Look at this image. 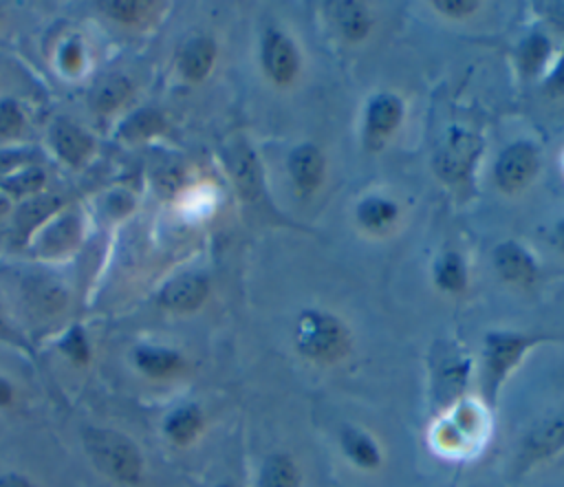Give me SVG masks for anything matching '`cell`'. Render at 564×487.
Segmentation results:
<instances>
[{
	"label": "cell",
	"instance_id": "obj_1",
	"mask_svg": "<svg viewBox=\"0 0 564 487\" xmlns=\"http://www.w3.org/2000/svg\"><path fill=\"white\" fill-rule=\"evenodd\" d=\"M352 346L348 326L324 309H304L293 324V348L311 364L333 366L348 357Z\"/></svg>",
	"mask_w": 564,
	"mask_h": 487
},
{
	"label": "cell",
	"instance_id": "obj_2",
	"mask_svg": "<svg viewBox=\"0 0 564 487\" xmlns=\"http://www.w3.org/2000/svg\"><path fill=\"white\" fill-rule=\"evenodd\" d=\"M82 443L97 472L126 487L141 483L145 461L132 439L110 428L90 425L82 432Z\"/></svg>",
	"mask_w": 564,
	"mask_h": 487
},
{
	"label": "cell",
	"instance_id": "obj_3",
	"mask_svg": "<svg viewBox=\"0 0 564 487\" xmlns=\"http://www.w3.org/2000/svg\"><path fill=\"white\" fill-rule=\"evenodd\" d=\"M542 335L520 331H489L482 339V368H480V394L487 405H494L507 377L518 368L527 353L544 342Z\"/></svg>",
	"mask_w": 564,
	"mask_h": 487
},
{
	"label": "cell",
	"instance_id": "obj_4",
	"mask_svg": "<svg viewBox=\"0 0 564 487\" xmlns=\"http://www.w3.org/2000/svg\"><path fill=\"white\" fill-rule=\"evenodd\" d=\"M482 148L485 141L480 134L463 126H452L434 154L436 174L449 185L469 183Z\"/></svg>",
	"mask_w": 564,
	"mask_h": 487
},
{
	"label": "cell",
	"instance_id": "obj_5",
	"mask_svg": "<svg viewBox=\"0 0 564 487\" xmlns=\"http://www.w3.org/2000/svg\"><path fill=\"white\" fill-rule=\"evenodd\" d=\"M471 361L456 344H438L430 355L432 370V394L443 408H452L465 399V388L469 379Z\"/></svg>",
	"mask_w": 564,
	"mask_h": 487
},
{
	"label": "cell",
	"instance_id": "obj_6",
	"mask_svg": "<svg viewBox=\"0 0 564 487\" xmlns=\"http://www.w3.org/2000/svg\"><path fill=\"white\" fill-rule=\"evenodd\" d=\"M540 167V150L531 141H513L509 143L494 163V181L502 192H520L524 190Z\"/></svg>",
	"mask_w": 564,
	"mask_h": 487
},
{
	"label": "cell",
	"instance_id": "obj_7",
	"mask_svg": "<svg viewBox=\"0 0 564 487\" xmlns=\"http://www.w3.org/2000/svg\"><path fill=\"white\" fill-rule=\"evenodd\" d=\"M260 64L275 86H289L300 73V51L284 31L269 26L260 40Z\"/></svg>",
	"mask_w": 564,
	"mask_h": 487
},
{
	"label": "cell",
	"instance_id": "obj_8",
	"mask_svg": "<svg viewBox=\"0 0 564 487\" xmlns=\"http://www.w3.org/2000/svg\"><path fill=\"white\" fill-rule=\"evenodd\" d=\"M403 121V101L394 93H377L368 99L364 112V143L379 150Z\"/></svg>",
	"mask_w": 564,
	"mask_h": 487
},
{
	"label": "cell",
	"instance_id": "obj_9",
	"mask_svg": "<svg viewBox=\"0 0 564 487\" xmlns=\"http://www.w3.org/2000/svg\"><path fill=\"white\" fill-rule=\"evenodd\" d=\"M227 172L231 174L236 190L240 196L249 203L264 198V185H262V172L258 156L245 141H234L225 152Z\"/></svg>",
	"mask_w": 564,
	"mask_h": 487
},
{
	"label": "cell",
	"instance_id": "obj_10",
	"mask_svg": "<svg viewBox=\"0 0 564 487\" xmlns=\"http://www.w3.org/2000/svg\"><path fill=\"white\" fill-rule=\"evenodd\" d=\"M286 170L297 194L311 196L322 185L326 174L324 152L315 143H300L289 152Z\"/></svg>",
	"mask_w": 564,
	"mask_h": 487
},
{
	"label": "cell",
	"instance_id": "obj_11",
	"mask_svg": "<svg viewBox=\"0 0 564 487\" xmlns=\"http://www.w3.org/2000/svg\"><path fill=\"white\" fill-rule=\"evenodd\" d=\"M494 260V269L496 273L511 282V284H520L527 286L531 282H535L540 269L538 262L533 260V256L529 253V249L516 240H502L494 247L491 253Z\"/></svg>",
	"mask_w": 564,
	"mask_h": 487
},
{
	"label": "cell",
	"instance_id": "obj_12",
	"mask_svg": "<svg viewBox=\"0 0 564 487\" xmlns=\"http://www.w3.org/2000/svg\"><path fill=\"white\" fill-rule=\"evenodd\" d=\"M564 447V408L555 414L538 421L524 439L522 458L524 463L544 461Z\"/></svg>",
	"mask_w": 564,
	"mask_h": 487
},
{
	"label": "cell",
	"instance_id": "obj_13",
	"mask_svg": "<svg viewBox=\"0 0 564 487\" xmlns=\"http://www.w3.org/2000/svg\"><path fill=\"white\" fill-rule=\"evenodd\" d=\"M209 293V282L200 273H181L161 289V304L174 313L196 311Z\"/></svg>",
	"mask_w": 564,
	"mask_h": 487
},
{
	"label": "cell",
	"instance_id": "obj_14",
	"mask_svg": "<svg viewBox=\"0 0 564 487\" xmlns=\"http://www.w3.org/2000/svg\"><path fill=\"white\" fill-rule=\"evenodd\" d=\"M339 447L344 456L364 472H375L383 465L381 445L364 428L344 425L339 430Z\"/></svg>",
	"mask_w": 564,
	"mask_h": 487
},
{
	"label": "cell",
	"instance_id": "obj_15",
	"mask_svg": "<svg viewBox=\"0 0 564 487\" xmlns=\"http://www.w3.org/2000/svg\"><path fill=\"white\" fill-rule=\"evenodd\" d=\"M24 295L29 304L42 315H55L68 302L66 289L55 278H46V275L29 278L24 282Z\"/></svg>",
	"mask_w": 564,
	"mask_h": 487
},
{
	"label": "cell",
	"instance_id": "obj_16",
	"mask_svg": "<svg viewBox=\"0 0 564 487\" xmlns=\"http://www.w3.org/2000/svg\"><path fill=\"white\" fill-rule=\"evenodd\" d=\"M134 364L143 375L152 379H167L183 368V357L172 348L139 346L134 350Z\"/></svg>",
	"mask_w": 564,
	"mask_h": 487
},
{
	"label": "cell",
	"instance_id": "obj_17",
	"mask_svg": "<svg viewBox=\"0 0 564 487\" xmlns=\"http://www.w3.org/2000/svg\"><path fill=\"white\" fill-rule=\"evenodd\" d=\"M302 476L295 458L284 452L269 454L258 472L256 487H300Z\"/></svg>",
	"mask_w": 564,
	"mask_h": 487
},
{
	"label": "cell",
	"instance_id": "obj_18",
	"mask_svg": "<svg viewBox=\"0 0 564 487\" xmlns=\"http://www.w3.org/2000/svg\"><path fill=\"white\" fill-rule=\"evenodd\" d=\"M357 223L368 231H383L399 218V205L392 198L370 194L364 196L355 207Z\"/></svg>",
	"mask_w": 564,
	"mask_h": 487
},
{
	"label": "cell",
	"instance_id": "obj_19",
	"mask_svg": "<svg viewBox=\"0 0 564 487\" xmlns=\"http://www.w3.org/2000/svg\"><path fill=\"white\" fill-rule=\"evenodd\" d=\"M216 59V42L212 37H194L181 53V73L189 82H203Z\"/></svg>",
	"mask_w": 564,
	"mask_h": 487
},
{
	"label": "cell",
	"instance_id": "obj_20",
	"mask_svg": "<svg viewBox=\"0 0 564 487\" xmlns=\"http://www.w3.org/2000/svg\"><path fill=\"white\" fill-rule=\"evenodd\" d=\"M53 145L66 163L79 165L90 154L93 139L82 128H77L75 123L57 121L55 128H53Z\"/></svg>",
	"mask_w": 564,
	"mask_h": 487
},
{
	"label": "cell",
	"instance_id": "obj_21",
	"mask_svg": "<svg viewBox=\"0 0 564 487\" xmlns=\"http://www.w3.org/2000/svg\"><path fill=\"white\" fill-rule=\"evenodd\" d=\"M203 430V412L198 405H181L163 421V432L174 445L192 443Z\"/></svg>",
	"mask_w": 564,
	"mask_h": 487
},
{
	"label": "cell",
	"instance_id": "obj_22",
	"mask_svg": "<svg viewBox=\"0 0 564 487\" xmlns=\"http://www.w3.org/2000/svg\"><path fill=\"white\" fill-rule=\"evenodd\" d=\"M432 275L434 284L445 293H460L469 282L467 262L458 251L441 253L432 267Z\"/></svg>",
	"mask_w": 564,
	"mask_h": 487
},
{
	"label": "cell",
	"instance_id": "obj_23",
	"mask_svg": "<svg viewBox=\"0 0 564 487\" xmlns=\"http://www.w3.org/2000/svg\"><path fill=\"white\" fill-rule=\"evenodd\" d=\"M57 207H59V198L51 194H40L24 201L15 214V234L20 236V240L31 238L33 229L42 225L48 216H53Z\"/></svg>",
	"mask_w": 564,
	"mask_h": 487
},
{
	"label": "cell",
	"instance_id": "obj_24",
	"mask_svg": "<svg viewBox=\"0 0 564 487\" xmlns=\"http://www.w3.org/2000/svg\"><path fill=\"white\" fill-rule=\"evenodd\" d=\"M79 242V220L75 216H64L55 220L37 242L42 256H62Z\"/></svg>",
	"mask_w": 564,
	"mask_h": 487
},
{
	"label": "cell",
	"instance_id": "obj_25",
	"mask_svg": "<svg viewBox=\"0 0 564 487\" xmlns=\"http://www.w3.org/2000/svg\"><path fill=\"white\" fill-rule=\"evenodd\" d=\"M335 7H337L335 9V20H337V26H339V31L346 40L359 42L370 33L372 20H370V13H368L366 4L355 2V0H344V2H337Z\"/></svg>",
	"mask_w": 564,
	"mask_h": 487
},
{
	"label": "cell",
	"instance_id": "obj_26",
	"mask_svg": "<svg viewBox=\"0 0 564 487\" xmlns=\"http://www.w3.org/2000/svg\"><path fill=\"white\" fill-rule=\"evenodd\" d=\"M130 95V82L121 75H110L104 77L95 90H93V108L97 112H112L115 108H119Z\"/></svg>",
	"mask_w": 564,
	"mask_h": 487
},
{
	"label": "cell",
	"instance_id": "obj_27",
	"mask_svg": "<svg viewBox=\"0 0 564 487\" xmlns=\"http://www.w3.org/2000/svg\"><path fill=\"white\" fill-rule=\"evenodd\" d=\"M551 55V42L544 33H531L518 46V62L524 73H538Z\"/></svg>",
	"mask_w": 564,
	"mask_h": 487
},
{
	"label": "cell",
	"instance_id": "obj_28",
	"mask_svg": "<svg viewBox=\"0 0 564 487\" xmlns=\"http://www.w3.org/2000/svg\"><path fill=\"white\" fill-rule=\"evenodd\" d=\"M165 126L161 112L156 110H139L134 112L130 119L123 121L121 126V137L123 139H130V141H137V139H145V137H152L156 132H161Z\"/></svg>",
	"mask_w": 564,
	"mask_h": 487
},
{
	"label": "cell",
	"instance_id": "obj_29",
	"mask_svg": "<svg viewBox=\"0 0 564 487\" xmlns=\"http://www.w3.org/2000/svg\"><path fill=\"white\" fill-rule=\"evenodd\" d=\"M106 13H110L115 20L123 24H139L145 20V15L152 13L156 7L154 2H139V0H110L101 4Z\"/></svg>",
	"mask_w": 564,
	"mask_h": 487
},
{
	"label": "cell",
	"instance_id": "obj_30",
	"mask_svg": "<svg viewBox=\"0 0 564 487\" xmlns=\"http://www.w3.org/2000/svg\"><path fill=\"white\" fill-rule=\"evenodd\" d=\"M44 183V174L35 167H29V170H22L20 174L11 176V178H4L0 185L9 192V194H15V196H26V194H35Z\"/></svg>",
	"mask_w": 564,
	"mask_h": 487
},
{
	"label": "cell",
	"instance_id": "obj_31",
	"mask_svg": "<svg viewBox=\"0 0 564 487\" xmlns=\"http://www.w3.org/2000/svg\"><path fill=\"white\" fill-rule=\"evenodd\" d=\"M62 350L66 353L68 359H73L75 364H86L90 359V348H88V339L84 335V331L79 326L70 328L66 333V337L62 339Z\"/></svg>",
	"mask_w": 564,
	"mask_h": 487
},
{
	"label": "cell",
	"instance_id": "obj_32",
	"mask_svg": "<svg viewBox=\"0 0 564 487\" xmlns=\"http://www.w3.org/2000/svg\"><path fill=\"white\" fill-rule=\"evenodd\" d=\"M22 123H24V119H22L20 108L11 99L0 101V137L20 134Z\"/></svg>",
	"mask_w": 564,
	"mask_h": 487
},
{
	"label": "cell",
	"instance_id": "obj_33",
	"mask_svg": "<svg viewBox=\"0 0 564 487\" xmlns=\"http://www.w3.org/2000/svg\"><path fill=\"white\" fill-rule=\"evenodd\" d=\"M432 7L447 18H467L478 9V2H474V0H434Z\"/></svg>",
	"mask_w": 564,
	"mask_h": 487
},
{
	"label": "cell",
	"instance_id": "obj_34",
	"mask_svg": "<svg viewBox=\"0 0 564 487\" xmlns=\"http://www.w3.org/2000/svg\"><path fill=\"white\" fill-rule=\"evenodd\" d=\"M82 64V48L77 42H68L64 48H62V66L66 71H77Z\"/></svg>",
	"mask_w": 564,
	"mask_h": 487
},
{
	"label": "cell",
	"instance_id": "obj_35",
	"mask_svg": "<svg viewBox=\"0 0 564 487\" xmlns=\"http://www.w3.org/2000/svg\"><path fill=\"white\" fill-rule=\"evenodd\" d=\"M132 207V198L126 194V192H117L108 198V209L115 214V216H121L126 212H130Z\"/></svg>",
	"mask_w": 564,
	"mask_h": 487
},
{
	"label": "cell",
	"instance_id": "obj_36",
	"mask_svg": "<svg viewBox=\"0 0 564 487\" xmlns=\"http://www.w3.org/2000/svg\"><path fill=\"white\" fill-rule=\"evenodd\" d=\"M546 88L555 95V93H564V55L560 57V62L555 64L549 82H546Z\"/></svg>",
	"mask_w": 564,
	"mask_h": 487
},
{
	"label": "cell",
	"instance_id": "obj_37",
	"mask_svg": "<svg viewBox=\"0 0 564 487\" xmlns=\"http://www.w3.org/2000/svg\"><path fill=\"white\" fill-rule=\"evenodd\" d=\"M0 487H35L31 478H26L24 474H15V472H9V474H2L0 476Z\"/></svg>",
	"mask_w": 564,
	"mask_h": 487
},
{
	"label": "cell",
	"instance_id": "obj_38",
	"mask_svg": "<svg viewBox=\"0 0 564 487\" xmlns=\"http://www.w3.org/2000/svg\"><path fill=\"white\" fill-rule=\"evenodd\" d=\"M22 161H24V156H22V154H13V152H2V154H0V174L9 172L11 167L20 165Z\"/></svg>",
	"mask_w": 564,
	"mask_h": 487
},
{
	"label": "cell",
	"instance_id": "obj_39",
	"mask_svg": "<svg viewBox=\"0 0 564 487\" xmlns=\"http://www.w3.org/2000/svg\"><path fill=\"white\" fill-rule=\"evenodd\" d=\"M11 401H13V388L4 377H0V408L9 405Z\"/></svg>",
	"mask_w": 564,
	"mask_h": 487
},
{
	"label": "cell",
	"instance_id": "obj_40",
	"mask_svg": "<svg viewBox=\"0 0 564 487\" xmlns=\"http://www.w3.org/2000/svg\"><path fill=\"white\" fill-rule=\"evenodd\" d=\"M553 242L564 251V218H560L553 227Z\"/></svg>",
	"mask_w": 564,
	"mask_h": 487
},
{
	"label": "cell",
	"instance_id": "obj_41",
	"mask_svg": "<svg viewBox=\"0 0 564 487\" xmlns=\"http://www.w3.org/2000/svg\"><path fill=\"white\" fill-rule=\"evenodd\" d=\"M0 337H4V339H11V337H13V335H11V331H9V326L4 324L2 315H0Z\"/></svg>",
	"mask_w": 564,
	"mask_h": 487
},
{
	"label": "cell",
	"instance_id": "obj_42",
	"mask_svg": "<svg viewBox=\"0 0 564 487\" xmlns=\"http://www.w3.org/2000/svg\"><path fill=\"white\" fill-rule=\"evenodd\" d=\"M9 212V198L4 194H0V216H4Z\"/></svg>",
	"mask_w": 564,
	"mask_h": 487
},
{
	"label": "cell",
	"instance_id": "obj_43",
	"mask_svg": "<svg viewBox=\"0 0 564 487\" xmlns=\"http://www.w3.org/2000/svg\"><path fill=\"white\" fill-rule=\"evenodd\" d=\"M216 487H236L231 480H223V483H218Z\"/></svg>",
	"mask_w": 564,
	"mask_h": 487
}]
</instances>
